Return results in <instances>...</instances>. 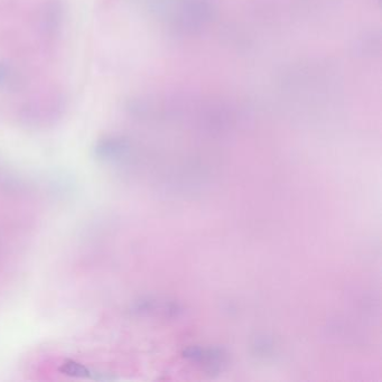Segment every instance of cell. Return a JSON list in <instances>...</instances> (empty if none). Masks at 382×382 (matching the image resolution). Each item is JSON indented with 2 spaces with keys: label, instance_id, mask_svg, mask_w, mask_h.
Returning a JSON list of instances; mask_svg holds the SVG:
<instances>
[{
  "label": "cell",
  "instance_id": "obj_2",
  "mask_svg": "<svg viewBox=\"0 0 382 382\" xmlns=\"http://www.w3.org/2000/svg\"><path fill=\"white\" fill-rule=\"evenodd\" d=\"M60 371L66 376L76 377V378H85L89 376V370L84 365L77 363L76 361H68L62 364Z\"/></svg>",
  "mask_w": 382,
  "mask_h": 382
},
{
  "label": "cell",
  "instance_id": "obj_1",
  "mask_svg": "<svg viewBox=\"0 0 382 382\" xmlns=\"http://www.w3.org/2000/svg\"><path fill=\"white\" fill-rule=\"evenodd\" d=\"M120 151V146L117 141L112 139H103L98 144L97 148H95V153L99 157L101 158H111L117 155Z\"/></svg>",
  "mask_w": 382,
  "mask_h": 382
}]
</instances>
